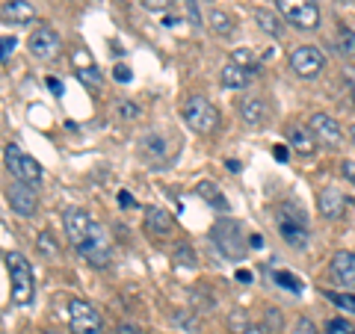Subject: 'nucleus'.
Listing matches in <instances>:
<instances>
[{
    "label": "nucleus",
    "instance_id": "25",
    "mask_svg": "<svg viewBox=\"0 0 355 334\" xmlns=\"http://www.w3.org/2000/svg\"><path fill=\"white\" fill-rule=\"evenodd\" d=\"M323 296L329 299L331 305L343 308L347 314H355V293H335V290H323Z\"/></svg>",
    "mask_w": 355,
    "mask_h": 334
},
{
    "label": "nucleus",
    "instance_id": "23",
    "mask_svg": "<svg viewBox=\"0 0 355 334\" xmlns=\"http://www.w3.org/2000/svg\"><path fill=\"white\" fill-rule=\"evenodd\" d=\"M36 249H39V254H42V258H48V261H57V258H60V243L53 240L48 231H42V234H39V240H36Z\"/></svg>",
    "mask_w": 355,
    "mask_h": 334
},
{
    "label": "nucleus",
    "instance_id": "26",
    "mask_svg": "<svg viewBox=\"0 0 355 334\" xmlns=\"http://www.w3.org/2000/svg\"><path fill=\"white\" fill-rule=\"evenodd\" d=\"M77 80H80L83 86H89V89H101L104 77H101V71H98L95 65H86V69H77Z\"/></svg>",
    "mask_w": 355,
    "mask_h": 334
},
{
    "label": "nucleus",
    "instance_id": "37",
    "mask_svg": "<svg viewBox=\"0 0 355 334\" xmlns=\"http://www.w3.org/2000/svg\"><path fill=\"white\" fill-rule=\"evenodd\" d=\"M293 334H320V331H317V326H314V322H311L308 317H299V319H296V331H293Z\"/></svg>",
    "mask_w": 355,
    "mask_h": 334
},
{
    "label": "nucleus",
    "instance_id": "49",
    "mask_svg": "<svg viewBox=\"0 0 355 334\" xmlns=\"http://www.w3.org/2000/svg\"><path fill=\"white\" fill-rule=\"evenodd\" d=\"M119 334H139V331H137V328H128V326H121V328H119Z\"/></svg>",
    "mask_w": 355,
    "mask_h": 334
},
{
    "label": "nucleus",
    "instance_id": "32",
    "mask_svg": "<svg viewBox=\"0 0 355 334\" xmlns=\"http://www.w3.org/2000/svg\"><path fill=\"white\" fill-rule=\"evenodd\" d=\"M15 48H18L15 36H3V39H0V62H9V57L15 53Z\"/></svg>",
    "mask_w": 355,
    "mask_h": 334
},
{
    "label": "nucleus",
    "instance_id": "45",
    "mask_svg": "<svg viewBox=\"0 0 355 334\" xmlns=\"http://www.w3.org/2000/svg\"><path fill=\"white\" fill-rule=\"evenodd\" d=\"M275 160H279V163H284V160H287V148H282V146L275 148Z\"/></svg>",
    "mask_w": 355,
    "mask_h": 334
},
{
    "label": "nucleus",
    "instance_id": "8",
    "mask_svg": "<svg viewBox=\"0 0 355 334\" xmlns=\"http://www.w3.org/2000/svg\"><path fill=\"white\" fill-rule=\"evenodd\" d=\"M214 243H216V249L225 254V258H243V252H246V240H243V228L237 225V222H231V219H222L216 222V228H214Z\"/></svg>",
    "mask_w": 355,
    "mask_h": 334
},
{
    "label": "nucleus",
    "instance_id": "17",
    "mask_svg": "<svg viewBox=\"0 0 355 334\" xmlns=\"http://www.w3.org/2000/svg\"><path fill=\"white\" fill-rule=\"evenodd\" d=\"M329 275L340 284L355 287V252H338L329 263Z\"/></svg>",
    "mask_w": 355,
    "mask_h": 334
},
{
    "label": "nucleus",
    "instance_id": "48",
    "mask_svg": "<svg viewBox=\"0 0 355 334\" xmlns=\"http://www.w3.org/2000/svg\"><path fill=\"white\" fill-rule=\"evenodd\" d=\"M225 166H228V169H231V172H240V163H237V160H228Z\"/></svg>",
    "mask_w": 355,
    "mask_h": 334
},
{
    "label": "nucleus",
    "instance_id": "19",
    "mask_svg": "<svg viewBox=\"0 0 355 334\" xmlns=\"http://www.w3.org/2000/svg\"><path fill=\"white\" fill-rule=\"evenodd\" d=\"M172 216L166 213V210H160V207H148L146 210V231L148 234H154V237H163V234H169L172 231Z\"/></svg>",
    "mask_w": 355,
    "mask_h": 334
},
{
    "label": "nucleus",
    "instance_id": "33",
    "mask_svg": "<svg viewBox=\"0 0 355 334\" xmlns=\"http://www.w3.org/2000/svg\"><path fill=\"white\" fill-rule=\"evenodd\" d=\"M231 62H237V65H243V69H252V71H258V65H254V57L249 51H234V60Z\"/></svg>",
    "mask_w": 355,
    "mask_h": 334
},
{
    "label": "nucleus",
    "instance_id": "22",
    "mask_svg": "<svg viewBox=\"0 0 355 334\" xmlns=\"http://www.w3.org/2000/svg\"><path fill=\"white\" fill-rule=\"evenodd\" d=\"M196 193H198V198H205V202L210 204V207H216V210H222L225 213L228 210V202H225V195L216 189V184H210V181H202L196 186Z\"/></svg>",
    "mask_w": 355,
    "mask_h": 334
},
{
    "label": "nucleus",
    "instance_id": "42",
    "mask_svg": "<svg viewBox=\"0 0 355 334\" xmlns=\"http://www.w3.org/2000/svg\"><path fill=\"white\" fill-rule=\"evenodd\" d=\"M187 9H190V18H193V24H196V27H202V15H198V6H196V0H187Z\"/></svg>",
    "mask_w": 355,
    "mask_h": 334
},
{
    "label": "nucleus",
    "instance_id": "10",
    "mask_svg": "<svg viewBox=\"0 0 355 334\" xmlns=\"http://www.w3.org/2000/svg\"><path fill=\"white\" fill-rule=\"evenodd\" d=\"M30 53H33V60H42V62H48L53 60L60 53V36H57V30H53L51 24H39L36 30L30 33Z\"/></svg>",
    "mask_w": 355,
    "mask_h": 334
},
{
    "label": "nucleus",
    "instance_id": "21",
    "mask_svg": "<svg viewBox=\"0 0 355 334\" xmlns=\"http://www.w3.org/2000/svg\"><path fill=\"white\" fill-rule=\"evenodd\" d=\"M252 18H254V24H258L263 33H270V36H275V39L284 33V24L279 21V15H272L270 9H254Z\"/></svg>",
    "mask_w": 355,
    "mask_h": 334
},
{
    "label": "nucleus",
    "instance_id": "38",
    "mask_svg": "<svg viewBox=\"0 0 355 334\" xmlns=\"http://www.w3.org/2000/svg\"><path fill=\"white\" fill-rule=\"evenodd\" d=\"M113 77H116V80H119V83H130V77H133V71L128 69V65H116V69H113Z\"/></svg>",
    "mask_w": 355,
    "mask_h": 334
},
{
    "label": "nucleus",
    "instance_id": "46",
    "mask_svg": "<svg viewBox=\"0 0 355 334\" xmlns=\"http://www.w3.org/2000/svg\"><path fill=\"white\" fill-rule=\"evenodd\" d=\"M237 281H252V272H246V270H240V272H237Z\"/></svg>",
    "mask_w": 355,
    "mask_h": 334
},
{
    "label": "nucleus",
    "instance_id": "43",
    "mask_svg": "<svg viewBox=\"0 0 355 334\" xmlns=\"http://www.w3.org/2000/svg\"><path fill=\"white\" fill-rule=\"evenodd\" d=\"M119 204H121V207H137V198H133L130 193H125V189H121V193H119Z\"/></svg>",
    "mask_w": 355,
    "mask_h": 334
},
{
    "label": "nucleus",
    "instance_id": "31",
    "mask_svg": "<svg viewBox=\"0 0 355 334\" xmlns=\"http://www.w3.org/2000/svg\"><path fill=\"white\" fill-rule=\"evenodd\" d=\"M175 263L181 266H196V252L190 246H178L175 249Z\"/></svg>",
    "mask_w": 355,
    "mask_h": 334
},
{
    "label": "nucleus",
    "instance_id": "30",
    "mask_svg": "<svg viewBox=\"0 0 355 334\" xmlns=\"http://www.w3.org/2000/svg\"><path fill=\"white\" fill-rule=\"evenodd\" d=\"M228 326H231V331H234V334H243V331H246L249 328V314H246V310H234V314H231L228 317Z\"/></svg>",
    "mask_w": 355,
    "mask_h": 334
},
{
    "label": "nucleus",
    "instance_id": "9",
    "mask_svg": "<svg viewBox=\"0 0 355 334\" xmlns=\"http://www.w3.org/2000/svg\"><path fill=\"white\" fill-rule=\"evenodd\" d=\"M323 69H326V57H323L320 48H314V44H302V48H296L291 53V71L296 77H302V80L317 77Z\"/></svg>",
    "mask_w": 355,
    "mask_h": 334
},
{
    "label": "nucleus",
    "instance_id": "18",
    "mask_svg": "<svg viewBox=\"0 0 355 334\" xmlns=\"http://www.w3.org/2000/svg\"><path fill=\"white\" fill-rule=\"evenodd\" d=\"M254 74L258 71H252V69H243V65H237V62H228L225 69H222V86L225 89H246L252 80H254Z\"/></svg>",
    "mask_w": 355,
    "mask_h": 334
},
{
    "label": "nucleus",
    "instance_id": "15",
    "mask_svg": "<svg viewBox=\"0 0 355 334\" xmlns=\"http://www.w3.org/2000/svg\"><path fill=\"white\" fill-rule=\"evenodd\" d=\"M240 118L246 121L249 128H261L266 118H270V107H266V101L263 98H258V95H246L240 101Z\"/></svg>",
    "mask_w": 355,
    "mask_h": 334
},
{
    "label": "nucleus",
    "instance_id": "34",
    "mask_svg": "<svg viewBox=\"0 0 355 334\" xmlns=\"http://www.w3.org/2000/svg\"><path fill=\"white\" fill-rule=\"evenodd\" d=\"M266 326L272 328V334L275 331H282V326H284V319H282V314L275 308H266Z\"/></svg>",
    "mask_w": 355,
    "mask_h": 334
},
{
    "label": "nucleus",
    "instance_id": "6",
    "mask_svg": "<svg viewBox=\"0 0 355 334\" xmlns=\"http://www.w3.org/2000/svg\"><path fill=\"white\" fill-rule=\"evenodd\" d=\"M279 12L299 30H314L320 27V6L317 0H275Z\"/></svg>",
    "mask_w": 355,
    "mask_h": 334
},
{
    "label": "nucleus",
    "instance_id": "27",
    "mask_svg": "<svg viewBox=\"0 0 355 334\" xmlns=\"http://www.w3.org/2000/svg\"><path fill=\"white\" fill-rule=\"evenodd\" d=\"M272 281H275V284H282L284 290H291V293H299V290H302V281H299L293 272H287V270H275V272H272Z\"/></svg>",
    "mask_w": 355,
    "mask_h": 334
},
{
    "label": "nucleus",
    "instance_id": "52",
    "mask_svg": "<svg viewBox=\"0 0 355 334\" xmlns=\"http://www.w3.org/2000/svg\"><path fill=\"white\" fill-rule=\"evenodd\" d=\"M352 104H355V98H352Z\"/></svg>",
    "mask_w": 355,
    "mask_h": 334
},
{
    "label": "nucleus",
    "instance_id": "51",
    "mask_svg": "<svg viewBox=\"0 0 355 334\" xmlns=\"http://www.w3.org/2000/svg\"><path fill=\"white\" fill-rule=\"evenodd\" d=\"M42 334H60V331H42Z\"/></svg>",
    "mask_w": 355,
    "mask_h": 334
},
{
    "label": "nucleus",
    "instance_id": "41",
    "mask_svg": "<svg viewBox=\"0 0 355 334\" xmlns=\"http://www.w3.org/2000/svg\"><path fill=\"white\" fill-rule=\"evenodd\" d=\"M243 334H272L270 326H261V322H249V328L243 331Z\"/></svg>",
    "mask_w": 355,
    "mask_h": 334
},
{
    "label": "nucleus",
    "instance_id": "11",
    "mask_svg": "<svg viewBox=\"0 0 355 334\" xmlns=\"http://www.w3.org/2000/svg\"><path fill=\"white\" fill-rule=\"evenodd\" d=\"M308 130L314 133L317 142H323V146H329V148H338L343 142V128L329 113H314L311 116L308 118Z\"/></svg>",
    "mask_w": 355,
    "mask_h": 334
},
{
    "label": "nucleus",
    "instance_id": "28",
    "mask_svg": "<svg viewBox=\"0 0 355 334\" xmlns=\"http://www.w3.org/2000/svg\"><path fill=\"white\" fill-rule=\"evenodd\" d=\"M210 27H214V33L216 36H231L234 33V24H231V18L225 15V12H210Z\"/></svg>",
    "mask_w": 355,
    "mask_h": 334
},
{
    "label": "nucleus",
    "instance_id": "44",
    "mask_svg": "<svg viewBox=\"0 0 355 334\" xmlns=\"http://www.w3.org/2000/svg\"><path fill=\"white\" fill-rule=\"evenodd\" d=\"M48 89H51V92H57V95H60V92H62V83L57 80V77H48Z\"/></svg>",
    "mask_w": 355,
    "mask_h": 334
},
{
    "label": "nucleus",
    "instance_id": "29",
    "mask_svg": "<svg viewBox=\"0 0 355 334\" xmlns=\"http://www.w3.org/2000/svg\"><path fill=\"white\" fill-rule=\"evenodd\" d=\"M326 334H355V326H352L349 319L335 317V319H329V322H326Z\"/></svg>",
    "mask_w": 355,
    "mask_h": 334
},
{
    "label": "nucleus",
    "instance_id": "20",
    "mask_svg": "<svg viewBox=\"0 0 355 334\" xmlns=\"http://www.w3.org/2000/svg\"><path fill=\"white\" fill-rule=\"evenodd\" d=\"M287 137H291V146L296 148V154H302V157H311V154L317 151L314 133L305 130V128H291V130H287Z\"/></svg>",
    "mask_w": 355,
    "mask_h": 334
},
{
    "label": "nucleus",
    "instance_id": "12",
    "mask_svg": "<svg viewBox=\"0 0 355 334\" xmlns=\"http://www.w3.org/2000/svg\"><path fill=\"white\" fill-rule=\"evenodd\" d=\"M62 225H65V237H69V243L77 249L80 243L89 237V231H92L95 225V219L86 213V210L80 207H71V210H65V216H62Z\"/></svg>",
    "mask_w": 355,
    "mask_h": 334
},
{
    "label": "nucleus",
    "instance_id": "14",
    "mask_svg": "<svg viewBox=\"0 0 355 334\" xmlns=\"http://www.w3.org/2000/svg\"><path fill=\"white\" fill-rule=\"evenodd\" d=\"M317 207H320V213H323V219L335 222L343 216V210H347V195H343L338 186H326V189H320V195H317Z\"/></svg>",
    "mask_w": 355,
    "mask_h": 334
},
{
    "label": "nucleus",
    "instance_id": "50",
    "mask_svg": "<svg viewBox=\"0 0 355 334\" xmlns=\"http://www.w3.org/2000/svg\"><path fill=\"white\" fill-rule=\"evenodd\" d=\"M349 137H352V146H355V128H352V130H349Z\"/></svg>",
    "mask_w": 355,
    "mask_h": 334
},
{
    "label": "nucleus",
    "instance_id": "47",
    "mask_svg": "<svg viewBox=\"0 0 355 334\" xmlns=\"http://www.w3.org/2000/svg\"><path fill=\"white\" fill-rule=\"evenodd\" d=\"M252 246H254V249H261V246H263V240H261V234H252Z\"/></svg>",
    "mask_w": 355,
    "mask_h": 334
},
{
    "label": "nucleus",
    "instance_id": "2",
    "mask_svg": "<svg viewBox=\"0 0 355 334\" xmlns=\"http://www.w3.org/2000/svg\"><path fill=\"white\" fill-rule=\"evenodd\" d=\"M9 266V281H12V302L15 305H30L33 302V290H36V281H33V266L24 254L12 252L6 258Z\"/></svg>",
    "mask_w": 355,
    "mask_h": 334
},
{
    "label": "nucleus",
    "instance_id": "36",
    "mask_svg": "<svg viewBox=\"0 0 355 334\" xmlns=\"http://www.w3.org/2000/svg\"><path fill=\"white\" fill-rule=\"evenodd\" d=\"M175 0H142V6L151 9V12H166V9H172Z\"/></svg>",
    "mask_w": 355,
    "mask_h": 334
},
{
    "label": "nucleus",
    "instance_id": "24",
    "mask_svg": "<svg viewBox=\"0 0 355 334\" xmlns=\"http://www.w3.org/2000/svg\"><path fill=\"white\" fill-rule=\"evenodd\" d=\"M338 51L343 53V57L355 60V30L340 27V33H338Z\"/></svg>",
    "mask_w": 355,
    "mask_h": 334
},
{
    "label": "nucleus",
    "instance_id": "16",
    "mask_svg": "<svg viewBox=\"0 0 355 334\" xmlns=\"http://www.w3.org/2000/svg\"><path fill=\"white\" fill-rule=\"evenodd\" d=\"M36 18V6L27 3V0H6L0 3V21L6 24H30Z\"/></svg>",
    "mask_w": 355,
    "mask_h": 334
},
{
    "label": "nucleus",
    "instance_id": "39",
    "mask_svg": "<svg viewBox=\"0 0 355 334\" xmlns=\"http://www.w3.org/2000/svg\"><path fill=\"white\" fill-rule=\"evenodd\" d=\"M343 83H347L349 95L355 98V69H343Z\"/></svg>",
    "mask_w": 355,
    "mask_h": 334
},
{
    "label": "nucleus",
    "instance_id": "40",
    "mask_svg": "<svg viewBox=\"0 0 355 334\" xmlns=\"http://www.w3.org/2000/svg\"><path fill=\"white\" fill-rule=\"evenodd\" d=\"M74 65H77V69H86V65H92V57H89L86 51H77L74 53Z\"/></svg>",
    "mask_w": 355,
    "mask_h": 334
},
{
    "label": "nucleus",
    "instance_id": "5",
    "mask_svg": "<svg viewBox=\"0 0 355 334\" xmlns=\"http://www.w3.org/2000/svg\"><path fill=\"white\" fill-rule=\"evenodd\" d=\"M3 163H6V169L12 172L15 181L30 184V186H39V184H42V166L33 160L30 154L21 151L15 142H12V146H6V151H3Z\"/></svg>",
    "mask_w": 355,
    "mask_h": 334
},
{
    "label": "nucleus",
    "instance_id": "4",
    "mask_svg": "<svg viewBox=\"0 0 355 334\" xmlns=\"http://www.w3.org/2000/svg\"><path fill=\"white\" fill-rule=\"evenodd\" d=\"M279 231L284 243L291 249H305L308 246V225H305V213L293 204H282L279 207Z\"/></svg>",
    "mask_w": 355,
    "mask_h": 334
},
{
    "label": "nucleus",
    "instance_id": "1",
    "mask_svg": "<svg viewBox=\"0 0 355 334\" xmlns=\"http://www.w3.org/2000/svg\"><path fill=\"white\" fill-rule=\"evenodd\" d=\"M181 116L187 121V128H190L193 133H202V137H210V133L219 128V109L210 104L207 98H202V95L184 98Z\"/></svg>",
    "mask_w": 355,
    "mask_h": 334
},
{
    "label": "nucleus",
    "instance_id": "13",
    "mask_svg": "<svg viewBox=\"0 0 355 334\" xmlns=\"http://www.w3.org/2000/svg\"><path fill=\"white\" fill-rule=\"evenodd\" d=\"M6 198H9V204H12V210L18 216H36L39 198H36V189H33L30 184L15 181L12 186L6 189Z\"/></svg>",
    "mask_w": 355,
    "mask_h": 334
},
{
    "label": "nucleus",
    "instance_id": "35",
    "mask_svg": "<svg viewBox=\"0 0 355 334\" xmlns=\"http://www.w3.org/2000/svg\"><path fill=\"white\" fill-rule=\"evenodd\" d=\"M119 116L128 118V121H133V118H139V107L130 104V101H121V104H119Z\"/></svg>",
    "mask_w": 355,
    "mask_h": 334
},
{
    "label": "nucleus",
    "instance_id": "3",
    "mask_svg": "<svg viewBox=\"0 0 355 334\" xmlns=\"http://www.w3.org/2000/svg\"><path fill=\"white\" fill-rule=\"evenodd\" d=\"M74 252L80 254L89 266H95V270H107V266L113 263V249H110V243H107V231L98 225V222L92 225V231H89V237Z\"/></svg>",
    "mask_w": 355,
    "mask_h": 334
},
{
    "label": "nucleus",
    "instance_id": "7",
    "mask_svg": "<svg viewBox=\"0 0 355 334\" xmlns=\"http://www.w3.org/2000/svg\"><path fill=\"white\" fill-rule=\"evenodd\" d=\"M69 326L74 334H104L101 314L83 299H71L69 302Z\"/></svg>",
    "mask_w": 355,
    "mask_h": 334
}]
</instances>
